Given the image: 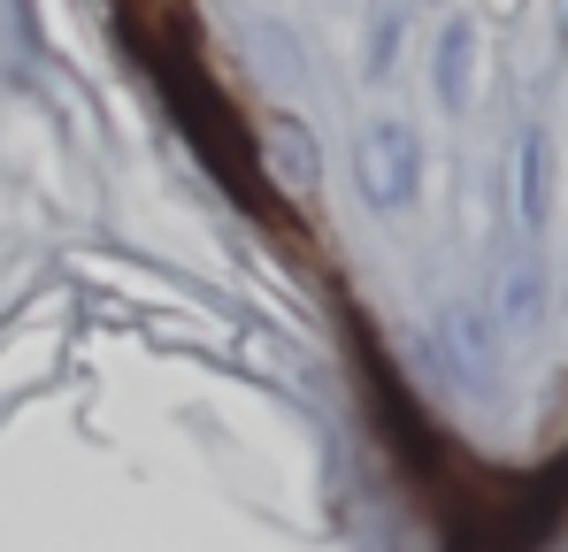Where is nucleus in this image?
Wrapping results in <instances>:
<instances>
[{"label": "nucleus", "mask_w": 568, "mask_h": 552, "mask_svg": "<svg viewBox=\"0 0 568 552\" xmlns=\"http://www.w3.org/2000/svg\"><path fill=\"white\" fill-rule=\"evenodd\" d=\"M162 85H170V108L185 115L192 146H200V162L215 170V177L231 184V192H246V146H239V131H231V108L215 100V85L200 78V70H178V62H162Z\"/></svg>", "instance_id": "obj_1"}, {"label": "nucleus", "mask_w": 568, "mask_h": 552, "mask_svg": "<svg viewBox=\"0 0 568 552\" xmlns=\"http://www.w3.org/2000/svg\"><path fill=\"white\" fill-rule=\"evenodd\" d=\"M354 177L369 192V207H407L415 184H423V139H415L399 115L362 123V139H354Z\"/></svg>", "instance_id": "obj_2"}, {"label": "nucleus", "mask_w": 568, "mask_h": 552, "mask_svg": "<svg viewBox=\"0 0 568 552\" xmlns=\"http://www.w3.org/2000/svg\"><path fill=\"white\" fill-rule=\"evenodd\" d=\"M254 154H262V177L277 184V192H292V200L323 184V154H315V139H307L300 115H270L262 139H254Z\"/></svg>", "instance_id": "obj_3"}, {"label": "nucleus", "mask_w": 568, "mask_h": 552, "mask_svg": "<svg viewBox=\"0 0 568 552\" xmlns=\"http://www.w3.org/2000/svg\"><path fill=\"white\" fill-rule=\"evenodd\" d=\"M491 323H499V330H515V338H530V330L546 323V262H538L530 246H515V254L499 262V284H491Z\"/></svg>", "instance_id": "obj_4"}, {"label": "nucleus", "mask_w": 568, "mask_h": 552, "mask_svg": "<svg viewBox=\"0 0 568 552\" xmlns=\"http://www.w3.org/2000/svg\"><path fill=\"white\" fill-rule=\"evenodd\" d=\"M438 346H446V361L462 368L469 384H491V368H499V323H491V307L454 299V307L438 315Z\"/></svg>", "instance_id": "obj_5"}, {"label": "nucleus", "mask_w": 568, "mask_h": 552, "mask_svg": "<svg viewBox=\"0 0 568 552\" xmlns=\"http://www.w3.org/2000/svg\"><path fill=\"white\" fill-rule=\"evenodd\" d=\"M546 215H554V139H546V123H523V139H515V223L538 238Z\"/></svg>", "instance_id": "obj_6"}, {"label": "nucleus", "mask_w": 568, "mask_h": 552, "mask_svg": "<svg viewBox=\"0 0 568 552\" xmlns=\"http://www.w3.org/2000/svg\"><path fill=\"white\" fill-rule=\"evenodd\" d=\"M438 100L462 115L476 100V23L469 16H454L446 31H438Z\"/></svg>", "instance_id": "obj_7"}, {"label": "nucleus", "mask_w": 568, "mask_h": 552, "mask_svg": "<svg viewBox=\"0 0 568 552\" xmlns=\"http://www.w3.org/2000/svg\"><path fill=\"white\" fill-rule=\"evenodd\" d=\"M491 8H499V16H515V8H523V0H491Z\"/></svg>", "instance_id": "obj_8"}, {"label": "nucleus", "mask_w": 568, "mask_h": 552, "mask_svg": "<svg viewBox=\"0 0 568 552\" xmlns=\"http://www.w3.org/2000/svg\"><path fill=\"white\" fill-rule=\"evenodd\" d=\"M561 39H568V0H561Z\"/></svg>", "instance_id": "obj_9"}]
</instances>
